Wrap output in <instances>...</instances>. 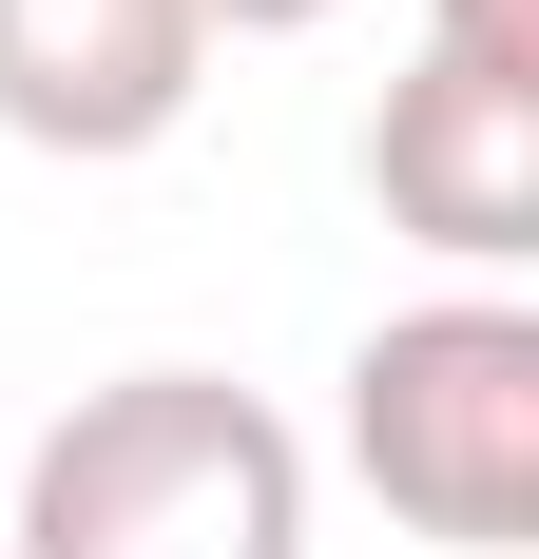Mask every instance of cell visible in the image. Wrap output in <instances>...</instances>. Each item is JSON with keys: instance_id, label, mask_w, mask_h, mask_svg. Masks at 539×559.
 Masks as SVG:
<instances>
[{"instance_id": "1", "label": "cell", "mask_w": 539, "mask_h": 559, "mask_svg": "<svg viewBox=\"0 0 539 559\" xmlns=\"http://www.w3.org/2000/svg\"><path fill=\"white\" fill-rule=\"evenodd\" d=\"M20 559H309V444L231 367H116L20 463Z\"/></svg>"}, {"instance_id": "2", "label": "cell", "mask_w": 539, "mask_h": 559, "mask_svg": "<svg viewBox=\"0 0 539 559\" xmlns=\"http://www.w3.org/2000/svg\"><path fill=\"white\" fill-rule=\"evenodd\" d=\"M347 483L443 559H539V309L443 289L347 347Z\"/></svg>"}, {"instance_id": "3", "label": "cell", "mask_w": 539, "mask_h": 559, "mask_svg": "<svg viewBox=\"0 0 539 559\" xmlns=\"http://www.w3.org/2000/svg\"><path fill=\"white\" fill-rule=\"evenodd\" d=\"M367 193L405 251H443V271H520L539 251V78H482V58H405L367 116Z\"/></svg>"}, {"instance_id": "4", "label": "cell", "mask_w": 539, "mask_h": 559, "mask_svg": "<svg viewBox=\"0 0 539 559\" xmlns=\"http://www.w3.org/2000/svg\"><path fill=\"white\" fill-rule=\"evenodd\" d=\"M193 78H213V20L193 0H0V135L20 155H155L173 116H193Z\"/></svg>"}, {"instance_id": "5", "label": "cell", "mask_w": 539, "mask_h": 559, "mask_svg": "<svg viewBox=\"0 0 539 559\" xmlns=\"http://www.w3.org/2000/svg\"><path fill=\"white\" fill-rule=\"evenodd\" d=\"M424 58H482V78H539V0H424Z\"/></svg>"}, {"instance_id": "6", "label": "cell", "mask_w": 539, "mask_h": 559, "mask_svg": "<svg viewBox=\"0 0 539 559\" xmlns=\"http://www.w3.org/2000/svg\"><path fill=\"white\" fill-rule=\"evenodd\" d=\"M193 20H213V39H309L327 0H193Z\"/></svg>"}]
</instances>
